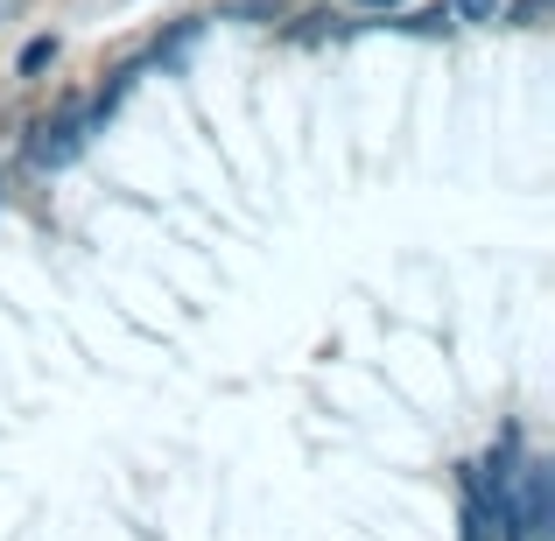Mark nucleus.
I'll return each mask as SVG.
<instances>
[{
    "mask_svg": "<svg viewBox=\"0 0 555 541\" xmlns=\"http://www.w3.org/2000/svg\"><path fill=\"white\" fill-rule=\"evenodd\" d=\"M500 534L506 541H548L555 534V472L542 458L520 464L500 492Z\"/></svg>",
    "mask_w": 555,
    "mask_h": 541,
    "instance_id": "obj_1",
    "label": "nucleus"
},
{
    "mask_svg": "<svg viewBox=\"0 0 555 541\" xmlns=\"http://www.w3.org/2000/svg\"><path fill=\"white\" fill-rule=\"evenodd\" d=\"M92 127H99V113H92V106H64L56 120H42V127H36V141H28V169H36V177H50V169L78 163L85 141H92Z\"/></svg>",
    "mask_w": 555,
    "mask_h": 541,
    "instance_id": "obj_2",
    "label": "nucleus"
},
{
    "mask_svg": "<svg viewBox=\"0 0 555 541\" xmlns=\"http://www.w3.org/2000/svg\"><path fill=\"white\" fill-rule=\"evenodd\" d=\"M50 64H56V36H28L22 56H14V78H42Z\"/></svg>",
    "mask_w": 555,
    "mask_h": 541,
    "instance_id": "obj_3",
    "label": "nucleus"
},
{
    "mask_svg": "<svg viewBox=\"0 0 555 541\" xmlns=\"http://www.w3.org/2000/svg\"><path fill=\"white\" fill-rule=\"evenodd\" d=\"M443 8H450V22H500L506 0H443Z\"/></svg>",
    "mask_w": 555,
    "mask_h": 541,
    "instance_id": "obj_4",
    "label": "nucleus"
},
{
    "mask_svg": "<svg viewBox=\"0 0 555 541\" xmlns=\"http://www.w3.org/2000/svg\"><path fill=\"white\" fill-rule=\"evenodd\" d=\"M401 28H415V36H429V28H450V8H422V14H408Z\"/></svg>",
    "mask_w": 555,
    "mask_h": 541,
    "instance_id": "obj_5",
    "label": "nucleus"
},
{
    "mask_svg": "<svg viewBox=\"0 0 555 541\" xmlns=\"http://www.w3.org/2000/svg\"><path fill=\"white\" fill-rule=\"evenodd\" d=\"M359 8H401V0H359Z\"/></svg>",
    "mask_w": 555,
    "mask_h": 541,
    "instance_id": "obj_6",
    "label": "nucleus"
},
{
    "mask_svg": "<svg viewBox=\"0 0 555 541\" xmlns=\"http://www.w3.org/2000/svg\"><path fill=\"white\" fill-rule=\"evenodd\" d=\"M14 8H22V0H0V22H8V14H14Z\"/></svg>",
    "mask_w": 555,
    "mask_h": 541,
    "instance_id": "obj_7",
    "label": "nucleus"
}]
</instances>
